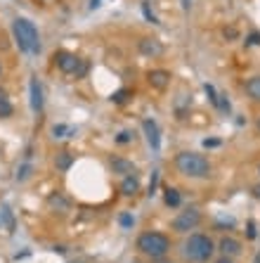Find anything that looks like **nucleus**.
I'll list each match as a JSON object with an SVG mask.
<instances>
[{
    "label": "nucleus",
    "mask_w": 260,
    "mask_h": 263,
    "mask_svg": "<svg viewBox=\"0 0 260 263\" xmlns=\"http://www.w3.org/2000/svg\"><path fill=\"white\" fill-rule=\"evenodd\" d=\"M175 169L184 178H208L211 176V162L197 152H180L175 156Z\"/></svg>",
    "instance_id": "f257e3e1"
},
{
    "label": "nucleus",
    "mask_w": 260,
    "mask_h": 263,
    "mask_svg": "<svg viewBox=\"0 0 260 263\" xmlns=\"http://www.w3.org/2000/svg\"><path fill=\"white\" fill-rule=\"evenodd\" d=\"M215 251V244L208 235H201V232H194L189 235L182 244V256L189 263H206Z\"/></svg>",
    "instance_id": "f03ea898"
},
{
    "label": "nucleus",
    "mask_w": 260,
    "mask_h": 263,
    "mask_svg": "<svg viewBox=\"0 0 260 263\" xmlns=\"http://www.w3.org/2000/svg\"><path fill=\"white\" fill-rule=\"evenodd\" d=\"M12 31H15V38L19 43V50L29 55H38L40 52V38H38V29L36 24L29 22L26 17H17L12 22Z\"/></svg>",
    "instance_id": "7ed1b4c3"
},
{
    "label": "nucleus",
    "mask_w": 260,
    "mask_h": 263,
    "mask_svg": "<svg viewBox=\"0 0 260 263\" xmlns=\"http://www.w3.org/2000/svg\"><path fill=\"white\" fill-rule=\"evenodd\" d=\"M135 247H138L140 254L149 256V258H161V256H166L170 251V240L168 235H163V232H142L135 242Z\"/></svg>",
    "instance_id": "20e7f679"
},
{
    "label": "nucleus",
    "mask_w": 260,
    "mask_h": 263,
    "mask_svg": "<svg viewBox=\"0 0 260 263\" xmlns=\"http://www.w3.org/2000/svg\"><path fill=\"white\" fill-rule=\"evenodd\" d=\"M199 223H201V211L191 206V209L180 211V214L173 218L170 228H173L175 232H180V235H184V232L194 230V228H199Z\"/></svg>",
    "instance_id": "39448f33"
},
{
    "label": "nucleus",
    "mask_w": 260,
    "mask_h": 263,
    "mask_svg": "<svg viewBox=\"0 0 260 263\" xmlns=\"http://www.w3.org/2000/svg\"><path fill=\"white\" fill-rule=\"evenodd\" d=\"M54 64L59 67V71H64V74H74V76H76V71H78V67L83 64V60L76 57V55L67 52V50H59V52L54 55Z\"/></svg>",
    "instance_id": "423d86ee"
},
{
    "label": "nucleus",
    "mask_w": 260,
    "mask_h": 263,
    "mask_svg": "<svg viewBox=\"0 0 260 263\" xmlns=\"http://www.w3.org/2000/svg\"><path fill=\"white\" fill-rule=\"evenodd\" d=\"M142 131H145V135H147V142H149V147H152L154 152H159V147H161V131H159V124H156L154 119H145V121H142Z\"/></svg>",
    "instance_id": "0eeeda50"
},
{
    "label": "nucleus",
    "mask_w": 260,
    "mask_h": 263,
    "mask_svg": "<svg viewBox=\"0 0 260 263\" xmlns=\"http://www.w3.org/2000/svg\"><path fill=\"white\" fill-rule=\"evenodd\" d=\"M138 50L145 57H161L163 55V43L159 38H140L138 40Z\"/></svg>",
    "instance_id": "6e6552de"
},
{
    "label": "nucleus",
    "mask_w": 260,
    "mask_h": 263,
    "mask_svg": "<svg viewBox=\"0 0 260 263\" xmlns=\"http://www.w3.org/2000/svg\"><path fill=\"white\" fill-rule=\"evenodd\" d=\"M147 81H149V85L152 88H156V90H166L170 85V71L166 69H152L149 74H147Z\"/></svg>",
    "instance_id": "1a4fd4ad"
},
{
    "label": "nucleus",
    "mask_w": 260,
    "mask_h": 263,
    "mask_svg": "<svg viewBox=\"0 0 260 263\" xmlns=\"http://www.w3.org/2000/svg\"><path fill=\"white\" fill-rule=\"evenodd\" d=\"M29 93H31V109H33L36 114H40V112H43V88H40L36 76H31Z\"/></svg>",
    "instance_id": "9d476101"
},
{
    "label": "nucleus",
    "mask_w": 260,
    "mask_h": 263,
    "mask_svg": "<svg viewBox=\"0 0 260 263\" xmlns=\"http://www.w3.org/2000/svg\"><path fill=\"white\" fill-rule=\"evenodd\" d=\"M218 249L222 251V256H230V258H234V256L241 254V242L234 240V237H222L220 244H218Z\"/></svg>",
    "instance_id": "9b49d317"
},
{
    "label": "nucleus",
    "mask_w": 260,
    "mask_h": 263,
    "mask_svg": "<svg viewBox=\"0 0 260 263\" xmlns=\"http://www.w3.org/2000/svg\"><path fill=\"white\" fill-rule=\"evenodd\" d=\"M111 169H114V173H118V176H133V173L138 171V166L130 162V159L116 156V159H111Z\"/></svg>",
    "instance_id": "f8f14e48"
},
{
    "label": "nucleus",
    "mask_w": 260,
    "mask_h": 263,
    "mask_svg": "<svg viewBox=\"0 0 260 263\" xmlns=\"http://www.w3.org/2000/svg\"><path fill=\"white\" fill-rule=\"evenodd\" d=\"M121 192L125 194V197H135V194L140 192V180L135 178V176H125L121 183Z\"/></svg>",
    "instance_id": "ddd939ff"
},
{
    "label": "nucleus",
    "mask_w": 260,
    "mask_h": 263,
    "mask_svg": "<svg viewBox=\"0 0 260 263\" xmlns=\"http://www.w3.org/2000/svg\"><path fill=\"white\" fill-rule=\"evenodd\" d=\"M163 201H166V206H170V209H177V206L182 204V197H180V192H177L175 187H166Z\"/></svg>",
    "instance_id": "4468645a"
},
{
    "label": "nucleus",
    "mask_w": 260,
    "mask_h": 263,
    "mask_svg": "<svg viewBox=\"0 0 260 263\" xmlns=\"http://www.w3.org/2000/svg\"><path fill=\"white\" fill-rule=\"evenodd\" d=\"M71 164H74V154H71V152H59V154L54 156V166H57V171H69Z\"/></svg>",
    "instance_id": "2eb2a0df"
},
{
    "label": "nucleus",
    "mask_w": 260,
    "mask_h": 263,
    "mask_svg": "<svg viewBox=\"0 0 260 263\" xmlns=\"http://www.w3.org/2000/svg\"><path fill=\"white\" fill-rule=\"evenodd\" d=\"M246 93H248L251 100L260 102V76H253L246 81Z\"/></svg>",
    "instance_id": "dca6fc26"
},
{
    "label": "nucleus",
    "mask_w": 260,
    "mask_h": 263,
    "mask_svg": "<svg viewBox=\"0 0 260 263\" xmlns=\"http://www.w3.org/2000/svg\"><path fill=\"white\" fill-rule=\"evenodd\" d=\"M52 135L57 140H61V138H71V135H76V128L74 126H67V124H57L52 128Z\"/></svg>",
    "instance_id": "f3484780"
},
{
    "label": "nucleus",
    "mask_w": 260,
    "mask_h": 263,
    "mask_svg": "<svg viewBox=\"0 0 260 263\" xmlns=\"http://www.w3.org/2000/svg\"><path fill=\"white\" fill-rule=\"evenodd\" d=\"M47 204H50L52 209H59L61 214H64V211H69V201L64 199V197H61L59 192H57V194H52V197L47 199Z\"/></svg>",
    "instance_id": "a211bd4d"
},
{
    "label": "nucleus",
    "mask_w": 260,
    "mask_h": 263,
    "mask_svg": "<svg viewBox=\"0 0 260 263\" xmlns=\"http://www.w3.org/2000/svg\"><path fill=\"white\" fill-rule=\"evenodd\" d=\"M12 112H15L12 102H10L8 97H0V119H10V116H12Z\"/></svg>",
    "instance_id": "6ab92c4d"
},
{
    "label": "nucleus",
    "mask_w": 260,
    "mask_h": 263,
    "mask_svg": "<svg viewBox=\"0 0 260 263\" xmlns=\"http://www.w3.org/2000/svg\"><path fill=\"white\" fill-rule=\"evenodd\" d=\"M130 95H133V90H128V88H121V90H116V93L111 95V102H116V104H123V102H128Z\"/></svg>",
    "instance_id": "aec40b11"
},
{
    "label": "nucleus",
    "mask_w": 260,
    "mask_h": 263,
    "mask_svg": "<svg viewBox=\"0 0 260 263\" xmlns=\"http://www.w3.org/2000/svg\"><path fill=\"white\" fill-rule=\"evenodd\" d=\"M3 218H5V223H8V230L15 232V216H12V211L8 206H3Z\"/></svg>",
    "instance_id": "412c9836"
},
{
    "label": "nucleus",
    "mask_w": 260,
    "mask_h": 263,
    "mask_svg": "<svg viewBox=\"0 0 260 263\" xmlns=\"http://www.w3.org/2000/svg\"><path fill=\"white\" fill-rule=\"evenodd\" d=\"M142 12H145L147 22H152V24H159V19H156V15H154V12H152V8H149V0H145V3H142Z\"/></svg>",
    "instance_id": "4be33fe9"
},
{
    "label": "nucleus",
    "mask_w": 260,
    "mask_h": 263,
    "mask_svg": "<svg viewBox=\"0 0 260 263\" xmlns=\"http://www.w3.org/2000/svg\"><path fill=\"white\" fill-rule=\"evenodd\" d=\"M31 171H33V169H31L29 162L24 164V166H19V171H17V180H26L31 176Z\"/></svg>",
    "instance_id": "5701e85b"
},
{
    "label": "nucleus",
    "mask_w": 260,
    "mask_h": 263,
    "mask_svg": "<svg viewBox=\"0 0 260 263\" xmlns=\"http://www.w3.org/2000/svg\"><path fill=\"white\" fill-rule=\"evenodd\" d=\"M118 223H121V228H125V230H128V228H133V225H135V218L130 216V214H121Z\"/></svg>",
    "instance_id": "b1692460"
},
{
    "label": "nucleus",
    "mask_w": 260,
    "mask_h": 263,
    "mask_svg": "<svg viewBox=\"0 0 260 263\" xmlns=\"http://www.w3.org/2000/svg\"><path fill=\"white\" fill-rule=\"evenodd\" d=\"M130 140H133V133L130 131H121L118 135H116V142H118V145H128Z\"/></svg>",
    "instance_id": "393cba45"
},
{
    "label": "nucleus",
    "mask_w": 260,
    "mask_h": 263,
    "mask_svg": "<svg viewBox=\"0 0 260 263\" xmlns=\"http://www.w3.org/2000/svg\"><path fill=\"white\" fill-rule=\"evenodd\" d=\"M204 90H206V95H208V100L213 102V104H218V93H215V88L211 83H206L204 85Z\"/></svg>",
    "instance_id": "a878e982"
},
{
    "label": "nucleus",
    "mask_w": 260,
    "mask_h": 263,
    "mask_svg": "<svg viewBox=\"0 0 260 263\" xmlns=\"http://www.w3.org/2000/svg\"><path fill=\"white\" fill-rule=\"evenodd\" d=\"M246 45H260V33L253 31L251 36H246Z\"/></svg>",
    "instance_id": "bb28decb"
},
{
    "label": "nucleus",
    "mask_w": 260,
    "mask_h": 263,
    "mask_svg": "<svg viewBox=\"0 0 260 263\" xmlns=\"http://www.w3.org/2000/svg\"><path fill=\"white\" fill-rule=\"evenodd\" d=\"M222 36H225V38H237V29H234V26H225V29H222Z\"/></svg>",
    "instance_id": "cd10ccee"
},
{
    "label": "nucleus",
    "mask_w": 260,
    "mask_h": 263,
    "mask_svg": "<svg viewBox=\"0 0 260 263\" xmlns=\"http://www.w3.org/2000/svg\"><path fill=\"white\" fill-rule=\"evenodd\" d=\"M156 183H159V171H156V173H154L152 183H149V194H154V190H156Z\"/></svg>",
    "instance_id": "c85d7f7f"
},
{
    "label": "nucleus",
    "mask_w": 260,
    "mask_h": 263,
    "mask_svg": "<svg viewBox=\"0 0 260 263\" xmlns=\"http://www.w3.org/2000/svg\"><path fill=\"white\" fill-rule=\"evenodd\" d=\"M220 140H204V147H218Z\"/></svg>",
    "instance_id": "c756f323"
},
{
    "label": "nucleus",
    "mask_w": 260,
    "mask_h": 263,
    "mask_svg": "<svg viewBox=\"0 0 260 263\" xmlns=\"http://www.w3.org/2000/svg\"><path fill=\"white\" fill-rule=\"evenodd\" d=\"M253 237H255V225L248 223V240H253Z\"/></svg>",
    "instance_id": "7c9ffc66"
},
{
    "label": "nucleus",
    "mask_w": 260,
    "mask_h": 263,
    "mask_svg": "<svg viewBox=\"0 0 260 263\" xmlns=\"http://www.w3.org/2000/svg\"><path fill=\"white\" fill-rule=\"evenodd\" d=\"M251 192H253V197H255V199H260V185H253Z\"/></svg>",
    "instance_id": "2f4dec72"
},
{
    "label": "nucleus",
    "mask_w": 260,
    "mask_h": 263,
    "mask_svg": "<svg viewBox=\"0 0 260 263\" xmlns=\"http://www.w3.org/2000/svg\"><path fill=\"white\" fill-rule=\"evenodd\" d=\"M215 263H234V261H232L230 256H220V258H218V261H215Z\"/></svg>",
    "instance_id": "473e14b6"
},
{
    "label": "nucleus",
    "mask_w": 260,
    "mask_h": 263,
    "mask_svg": "<svg viewBox=\"0 0 260 263\" xmlns=\"http://www.w3.org/2000/svg\"><path fill=\"white\" fill-rule=\"evenodd\" d=\"M154 263H173L170 258H166V256H161V258H154Z\"/></svg>",
    "instance_id": "72a5a7b5"
},
{
    "label": "nucleus",
    "mask_w": 260,
    "mask_h": 263,
    "mask_svg": "<svg viewBox=\"0 0 260 263\" xmlns=\"http://www.w3.org/2000/svg\"><path fill=\"white\" fill-rule=\"evenodd\" d=\"M102 5V0H90V10H95V8H100Z\"/></svg>",
    "instance_id": "f704fd0d"
},
{
    "label": "nucleus",
    "mask_w": 260,
    "mask_h": 263,
    "mask_svg": "<svg viewBox=\"0 0 260 263\" xmlns=\"http://www.w3.org/2000/svg\"><path fill=\"white\" fill-rule=\"evenodd\" d=\"M189 5H191L189 0H182V8H184V10H189Z\"/></svg>",
    "instance_id": "c9c22d12"
},
{
    "label": "nucleus",
    "mask_w": 260,
    "mask_h": 263,
    "mask_svg": "<svg viewBox=\"0 0 260 263\" xmlns=\"http://www.w3.org/2000/svg\"><path fill=\"white\" fill-rule=\"evenodd\" d=\"M0 97H8V93H5V90H3V88H0Z\"/></svg>",
    "instance_id": "e433bc0d"
},
{
    "label": "nucleus",
    "mask_w": 260,
    "mask_h": 263,
    "mask_svg": "<svg viewBox=\"0 0 260 263\" xmlns=\"http://www.w3.org/2000/svg\"><path fill=\"white\" fill-rule=\"evenodd\" d=\"M255 263H260V256H258V258H255Z\"/></svg>",
    "instance_id": "4c0bfd02"
},
{
    "label": "nucleus",
    "mask_w": 260,
    "mask_h": 263,
    "mask_svg": "<svg viewBox=\"0 0 260 263\" xmlns=\"http://www.w3.org/2000/svg\"><path fill=\"white\" fill-rule=\"evenodd\" d=\"M0 74H3V67H0Z\"/></svg>",
    "instance_id": "58836bf2"
},
{
    "label": "nucleus",
    "mask_w": 260,
    "mask_h": 263,
    "mask_svg": "<svg viewBox=\"0 0 260 263\" xmlns=\"http://www.w3.org/2000/svg\"><path fill=\"white\" fill-rule=\"evenodd\" d=\"M258 126H260V124H258Z\"/></svg>",
    "instance_id": "ea45409f"
}]
</instances>
